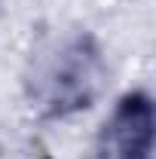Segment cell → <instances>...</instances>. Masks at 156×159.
Wrapping results in <instances>:
<instances>
[{
    "instance_id": "6da1fadb",
    "label": "cell",
    "mask_w": 156,
    "mask_h": 159,
    "mask_svg": "<svg viewBox=\"0 0 156 159\" xmlns=\"http://www.w3.org/2000/svg\"><path fill=\"white\" fill-rule=\"evenodd\" d=\"M28 98L46 119H64L89 110L104 92L107 61L89 31H67L43 46L28 74Z\"/></svg>"
},
{
    "instance_id": "7a4b0ae2",
    "label": "cell",
    "mask_w": 156,
    "mask_h": 159,
    "mask_svg": "<svg viewBox=\"0 0 156 159\" xmlns=\"http://www.w3.org/2000/svg\"><path fill=\"white\" fill-rule=\"evenodd\" d=\"M156 104L150 92L119 95L95 135V159H153Z\"/></svg>"
}]
</instances>
